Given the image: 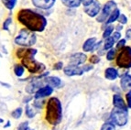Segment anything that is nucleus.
<instances>
[{
	"label": "nucleus",
	"mask_w": 131,
	"mask_h": 130,
	"mask_svg": "<svg viewBox=\"0 0 131 130\" xmlns=\"http://www.w3.org/2000/svg\"><path fill=\"white\" fill-rule=\"evenodd\" d=\"M18 20L33 32H42L47 26L46 17L32 9H21L18 14Z\"/></svg>",
	"instance_id": "1"
},
{
	"label": "nucleus",
	"mask_w": 131,
	"mask_h": 130,
	"mask_svg": "<svg viewBox=\"0 0 131 130\" xmlns=\"http://www.w3.org/2000/svg\"><path fill=\"white\" fill-rule=\"evenodd\" d=\"M47 122L51 126H57L62 119V106L61 103L57 97H51L47 102L46 106Z\"/></svg>",
	"instance_id": "2"
},
{
	"label": "nucleus",
	"mask_w": 131,
	"mask_h": 130,
	"mask_svg": "<svg viewBox=\"0 0 131 130\" xmlns=\"http://www.w3.org/2000/svg\"><path fill=\"white\" fill-rule=\"evenodd\" d=\"M37 41V36L35 32L29 30L28 28H22L15 38V43L22 47H30L34 45Z\"/></svg>",
	"instance_id": "3"
},
{
	"label": "nucleus",
	"mask_w": 131,
	"mask_h": 130,
	"mask_svg": "<svg viewBox=\"0 0 131 130\" xmlns=\"http://www.w3.org/2000/svg\"><path fill=\"white\" fill-rule=\"evenodd\" d=\"M22 66L26 68L30 73H41L45 70V65L36 61L34 57L22 59Z\"/></svg>",
	"instance_id": "4"
},
{
	"label": "nucleus",
	"mask_w": 131,
	"mask_h": 130,
	"mask_svg": "<svg viewBox=\"0 0 131 130\" xmlns=\"http://www.w3.org/2000/svg\"><path fill=\"white\" fill-rule=\"evenodd\" d=\"M110 118L114 125H116L118 126H124L128 122V114H127V111L115 108L111 112Z\"/></svg>",
	"instance_id": "5"
},
{
	"label": "nucleus",
	"mask_w": 131,
	"mask_h": 130,
	"mask_svg": "<svg viewBox=\"0 0 131 130\" xmlns=\"http://www.w3.org/2000/svg\"><path fill=\"white\" fill-rule=\"evenodd\" d=\"M120 53L116 58V64L120 68H130L131 66V48L129 46L120 50Z\"/></svg>",
	"instance_id": "6"
},
{
	"label": "nucleus",
	"mask_w": 131,
	"mask_h": 130,
	"mask_svg": "<svg viewBox=\"0 0 131 130\" xmlns=\"http://www.w3.org/2000/svg\"><path fill=\"white\" fill-rule=\"evenodd\" d=\"M116 8V4L115 1L110 0V1L106 2L105 6H104V7L102 8L101 14L98 15V17L96 18V20L98 22H105L106 20V18H108L110 14L114 11V9Z\"/></svg>",
	"instance_id": "7"
},
{
	"label": "nucleus",
	"mask_w": 131,
	"mask_h": 130,
	"mask_svg": "<svg viewBox=\"0 0 131 130\" xmlns=\"http://www.w3.org/2000/svg\"><path fill=\"white\" fill-rule=\"evenodd\" d=\"M45 82L43 79H38L34 78L31 80V82L27 85L26 87V92L28 93H35L39 89H40L41 87L44 86Z\"/></svg>",
	"instance_id": "8"
},
{
	"label": "nucleus",
	"mask_w": 131,
	"mask_h": 130,
	"mask_svg": "<svg viewBox=\"0 0 131 130\" xmlns=\"http://www.w3.org/2000/svg\"><path fill=\"white\" fill-rule=\"evenodd\" d=\"M37 50L32 48H28V47H23L19 48L16 51V55L19 59H27V58H33L37 54Z\"/></svg>",
	"instance_id": "9"
},
{
	"label": "nucleus",
	"mask_w": 131,
	"mask_h": 130,
	"mask_svg": "<svg viewBox=\"0 0 131 130\" xmlns=\"http://www.w3.org/2000/svg\"><path fill=\"white\" fill-rule=\"evenodd\" d=\"M101 11V7L98 1L94 0L92 3L86 7H84V12L87 14V16L91 17H94L98 15L99 12Z\"/></svg>",
	"instance_id": "10"
},
{
	"label": "nucleus",
	"mask_w": 131,
	"mask_h": 130,
	"mask_svg": "<svg viewBox=\"0 0 131 130\" xmlns=\"http://www.w3.org/2000/svg\"><path fill=\"white\" fill-rule=\"evenodd\" d=\"M31 1H32L34 7L43 9V10L51 8L56 2V0H31Z\"/></svg>",
	"instance_id": "11"
},
{
	"label": "nucleus",
	"mask_w": 131,
	"mask_h": 130,
	"mask_svg": "<svg viewBox=\"0 0 131 130\" xmlns=\"http://www.w3.org/2000/svg\"><path fill=\"white\" fill-rule=\"evenodd\" d=\"M87 60V56L82 52H78V53H74L70 57V65H78L83 64Z\"/></svg>",
	"instance_id": "12"
},
{
	"label": "nucleus",
	"mask_w": 131,
	"mask_h": 130,
	"mask_svg": "<svg viewBox=\"0 0 131 130\" xmlns=\"http://www.w3.org/2000/svg\"><path fill=\"white\" fill-rule=\"evenodd\" d=\"M63 72L67 76L82 75L83 73L82 67H79L76 65H68L67 67H65L63 69Z\"/></svg>",
	"instance_id": "13"
},
{
	"label": "nucleus",
	"mask_w": 131,
	"mask_h": 130,
	"mask_svg": "<svg viewBox=\"0 0 131 130\" xmlns=\"http://www.w3.org/2000/svg\"><path fill=\"white\" fill-rule=\"evenodd\" d=\"M53 92L52 87L46 85V86L41 87L40 89H39L35 93V98L36 99H42L44 97H47V96H50Z\"/></svg>",
	"instance_id": "14"
},
{
	"label": "nucleus",
	"mask_w": 131,
	"mask_h": 130,
	"mask_svg": "<svg viewBox=\"0 0 131 130\" xmlns=\"http://www.w3.org/2000/svg\"><path fill=\"white\" fill-rule=\"evenodd\" d=\"M113 104L115 106V108L122 109V110L127 111V106L126 104V102L122 98L120 94H114L113 96Z\"/></svg>",
	"instance_id": "15"
},
{
	"label": "nucleus",
	"mask_w": 131,
	"mask_h": 130,
	"mask_svg": "<svg viewBox=\"0 0 131 130\" xmlns=\"http://www.w3.org/2000/svg\"><path fill=\"white\" fill-rule=\"evenodd\" d=\"M44 82L47 85L50 87H60L61 84V81L59 77L57 76H49L44 78Z\"/></svg>",
	"instance_id": "16"
},
{
	"label": "nucleus",
	"mask_w": 131,
	"mask_h": 130,
	"mask_svg": "<svg viewBox=\"0 0 131 130\" xmlns=\"http://www.w3.org/2000/svg\"><path fill=\"white\" fill-rule=\"evenodd\" d=\"M120 85L121 88H122L124 91H127V90L130 89L131 86V76L129 73H125L124 75L121 77L120 80Z\"/></svg>",
	"instance_id": "17"
},
{
	"label": "nucleus",
	"mask_w": 131,
	"mask_h": 130,
	"mask_svg": "<svg viewBox=\"0 0 131 130\" xmlns=\"http://www.w3.org/2000/svg\"><path fill=\"white\" fill-rule=\"evenodd\" d=\"M96 38H89L88 39L84 41V43L83 45V51L88 52V51H93L94 48V45L96 44Z\"/></svg>",
	"instance_id": "18"
},
{
	"label": "nucleus",
	"mask_w": 131,
	"mask_h": 130,
	"mask_svg": "<svg viewBox=\"0 0 131 130\" xmlns=\"http://www.w3.org/2000/svg\"><path fill=\"white\" fill-rule=\"evenodd\" d=\"M105 77L109 81L116 80V79L118 77V72L113 67L107 68V69H105Z\"/></svg>",
	"instance_id": "19"
},
{
	"label": "nucleus",
	"mask_w": 131,
	"mask_h": 130,
	"mask_svg": "<svg viewBox=\"0 0 131 130\" xmlns=\"http://www.w3.org/2000/svg\"><path fill=\"white\" fill-rule=\"evenodd\" d=\"M119 15H120V10L116 7V8L114 9L113 12L110 14V16L108 17L107 20L105 21V23H106L107 25H110V24H112V23H114L115 21H116V20H117Z\"/></svg>",
	"instance_id": "20"
},
{
	"label": "nucleus",
	"mask_w": 131,
	"mask_h": 130,
	"mask_svg": "<svg viewBox=\"0 0 131 130\" xmlns=\"http://www.w3.org/2000/svg\"><path fill=\"white\" fill-rule=\"evenodd\" d=\"M62 2H63L64 6H66L67 7H70V8L78 7L81 5L80 0H65V1H62Z\"/></svg>",
	"instance_id": "21"
},
{
	"label": "nucleus",
	"mask_w": 131,
	"mask_h": 130,
	"mask_svg": "<svg viewBox=\"0 0 131 130\" xmlns=\"http://www.w3.org/2000/svg\"><path fill=\"white\" fill-rule=\"evenodd\" d=\"M17 1L18 0H1L2 4L4 5L6 8H7L8 10H12L14 9V7L17 5Z\"/></svg>",
	"instance_id": "22"
},
{
	"label": "nucleus",
	"mask_w": 131,
	"mask_h": 130,
	"mask_svg": "<svg viewBox=\"0 0 131 130\" xmlns=\"http://www.w3.org/2000/svg\"><path fill=\"white\" fill-rule=\"evenodd\" d=\"M114 44H115V39H113V37L110 36V37L106 38V39H105V44H104V49L105 50H110L111 48H113Z\"/></svg>",
	"instance_id": "23"
},
{
	"label": "nucleus",
	"mask_w": 131,
	"mask_h": 130,
	"mask_svg": "<svg viewBox=\"0 0 131 130\" xmlns=\"http://www.w3.org/2000/svg\"><path fill=\"white\" fill-rule=\"evenodd\" d=\"M24 67L22 66V65L20 64H16L15 67H14V72H15V74L18 77H21L23 74H24Z\"/></svg>",
	"instance_id": "24"
},
{
	"label": "nucleus",
	"mask_w": 131,
	"mask_h": 130,
	"mask_svg": "<svg viewBox=\"0 0 131 130\" xmlns=\"http://www.w3.org/2000/svg\"><path fill=\"white\" fill-rule=\"evenodd\" d=\"M26 115L28 118H33L36 115V111L32 108V106H30L29 104L26 106Z\"/></svg>",
	"instance_id": "25"
},
{
	"label": "nucleus",
	"mask_w": 131,
	"mask_h": 130,
	"mask_svg": "<svg viewBox=\"0 0 131 130\" xmlns=\"http://www.w3.org/2000/svg\"><path fill=\"white\" fill-rule=\"evenodd\" d=\"M113 30H114V27L113 26H111V25L107 26L106 28H105V31H104L103 37L105 38V39H106V38L110 37V36L112 35V33H113Z\"/></svg>",
	"instance_id": "26"
},
{
	"label": "nucleus",
	"mask_w": 131,
	"mask_h": 130,
	"mask_svg": "<svg viewBox=\"0 0 131 130\" xmlns=\"http://www.w3.org/2000/svg\"><path fill=\"white\" fill-rule=\"evenodd\" d=\"M100 130H116V126L112 122H108V123L104 124Z\"/></svg>",
	"instance_id": "27"
},
{
	"label": "nucleus",
	"mask_w": 131,
	"mask_h": 130,
	"mask_svg": "<svg viewBox=\"0 0 131 130\" xmlns=\"http://www.w3.org/2000/svg\"><path fill=\"white\" fill-rule=\"evenodd\" d=\"M11 115H12L13 118H15V119H18V118H20L21 115H22V108L21 107H18V108L15 109V110L12 112Z\"/></svg>",
	"instance_id": "28"
},
{
	"label": "nucleus",
	"mask_w": 131,
	"mask_h": 130,
	"mask_svg": "<svg viewBox=\"0 0 131 130\" xmlns=\"http://www.w3.org/2000/svg\"><path fill=\"white\" fill-rule=\"evenodd\" d=\"M116 50L113 48H111L109 50H108V52H107L106 54V59L107 61H113L114 59H115V57H116Z\"/></svg>",
	"instance_id": "29"
},
{
	"label": "nucleus",
	"mask_w": 131,
	"mask_h": 130,
	"mask_svg": "<svg viewBox=\"0 0 131 130\" xmlns=\"http://www.w3.org/2000/svg\"><path fill=\"white\" fill-rule=\"evenodd\" d=\"M11 22H12V18H11V17H7V19L5 20L4 23H3V29H4V30H6V31L8 30Z\"/></svg>",
	"instance_id": "30"
},
{
	"label": "nucleus",
	"mask_w": 131,
	"mask_h": 130,
	"mask_svg": "<svg viewBox=\"0 0 131 130\" xmlns=\"http://www.w3.org/2000/svg\"><path fill=\"white\" fill-rule=\"evenodd\" d=\"M117 20H118V22H119L120 24L124 25V24H127V20H128V19H127V17H126V15H124V14H120V15H119V17H118Z\"/></svg>",
	"instance_id": "31"
},
{
	"label": "nucleus",
	"mask_w": 131,
	"mask_h": 130,
	"mask_svg": "<svg viewBox=\"0 0 131 130\" xmlns=\"http://www.w3.org/2000/svg\"><path fill=\"white\" fill-rule=\"evenodd\" d=\"M124 47H126V39H119L116 44V50H122Z\"/></svg>",
	"instance_id": "32"
},
{
	"label": "nucleus",
	"mask_w": 131,
	"mask_h": 130,
	"mask_svg": "<svg viewBox=\"0 0 131 130\" xmlns=\"http://www.w3.org/2000/svg\"><path fill=\"white\" fill-rule=\"evenodd\" d=\"M89 61L92 64H96V63L100 62V58L97 55H92V56L90 57Z\"/></svg>",
	"instance_id": "33"
},
{
	"label": "nucleus",
	"mask_w": 131,
	"mask_h": 130,
	"mask_svg": "<svg viewBox=\"0 0 131 130\" xmlns=\"http://www.w3.org/2000/svg\"><path fill=\"white\" fill-rule=\"evenodd\" d=\"M17 130H28V122H22L21 124H19Z\"/></svg>",
	"instance_id": "34"
},
{
	"label": "nucleus",
	"mask_w": 131,
	"mask_h": 130,
	"mask_svg": "<svg viewBox=\"0 0 131 130\" xmlns=\"http://www.w3.org/2000/svg\"><path fill=\"white\" fill-rule=\"evenodd\" d=\"M126 97H127V108H130L131 107V92L128 91L127 93V95H126Z\"/></svg>",
	"instance_id": "35"
},
{
	"label": "nucleus",
	"mask_w": 131,
	"mask_h": 130,
	"mask_svg": "<svg viewBox=\"0 0 131 130\" xmlns=\"http://www.w3.org/2000/svg\"><path fill=\"white\" fill-rule=\"evenodd\" d=\"M63 68V63L61 62V61H59V62H56L53 66V69L57 70V71H59V70H61Z\"/></svg>",
	"instance_id": "36"
},
{
	"label": "nucleus",
	"mask_w": 131,
	"mask_h": 130,
	"mask_svg": "<svg viewBox=\"0 0 131 130\" xmlns=\"http://www.w3.org/2000/svg\"><path fill=\"white\" fill-rule=\"evenodd\" d=\"M93 69H94V67L92 65H83V67H82V70H83V72H87Z\"/></svg>",
	"instance_id": "37"
},
{
	"label": "nucleus",
	"mask_w": 131,
	"mask_h": 130,
	"mask_svg": "<svg viewBox=\"0 0 131 130\" xmlns=\"http://www.w3.org/2000/svg\"><path fill=\"white\" fill-rule=\"evenodd\" d=\"M112 37H113V39H115V41L119 40V39H120V38H121V33L119 32V31H116V32L113 34V36H112Z\"/></svg>",
	"instance_id": "38"
},
{
	"label": "nucleus",
	"mask_w": 131,
	"mask_h": 130,
	"mask_svg": "<svg viewBox=\"0 0 131 130\" xmlns=\"http://www.w3.org/2000/svg\"><path fill=\"white\" fill-rule=\"evenodd\" d=\"M94 0H80V2H81V4H83L84 7H86V6H88V5H90L91 3L93 2Z\"/></svg>",
	"instance_id": "39"
},
{
	"label": "nucleus",
	"mask_w": 131,
	"mask_h": 130,
	"mask_svg": "<svg viewBox=\"0 0 131 130\" xmlns=\"http://www.w3.org/2000/svg\"><path fill=\"white\" fill-rule=\"evenodd\" d=\"M130 34H131V29L130 28H128V29L127 30V33H126V35H127L126 37H127V39H130Z\"/></svg>",
	"instance_id": "40"
},
{
	"label": "nucleus",
	"mask_w": 131,
	"mask_h": 130,
	"mask_svg": "<svg viewBox=\"0 0 131 130\" xmlns=\"http://www.w3.org/2000/svg\"><path fill=\"white\" fill-rule=\"evenodd\" d=\"M11 126L10 121H7V125H5L4 127H5V128H7V127H9V126Z\"/></svg>",
	"instance_id": "41"
},
{
	"label": "nucleus",
	"mask_w": 131,
	"mask_h": 130,
	"mask_svg": "<svg viewBox=\"0 0 131 130\" xmlns=\"http://www.w3.org/2000/svg\"><path fill=\"white\" fill-rule=\"evenodd\" d=\"M123 28V27L122 26H117V28H116V29H117V31H119L120 32V30Z\"/></svg>",
	"instance_id": "42"
},
{
	"label": "nucleus",
	"mask_w": 131,
	"mask_h": 130,
	"mask_svg": "<svg viewBox=\"0 0 131 130\" xmlns=\"http://www.w3.org/2000/svg\"><path fill=\"white\" fill-rule=\"evenodd\" d=\"M1 123H4V120H3L2 118H0V124Z\"/></svg>",
	"instance_id": "43"
},
{
	"label": "nucleus",
	"mask_w": 131,
	"mask_h": 130,
	"mask_svg": "<svg viewBox=\"0 0 131 130\" xmlns=\"http://www.w3.org/2000/svg\"><path fill=\"white\" fill-rule=\"evenodd\" d=\"M62 1H65V0H62Z\"/></svg>",
	"instance_id": "44"
},
{
	"label": "nucleus",
	"mask_w": 131,
	"mask_h": 130,
	"mask_svg": "<svg viewBox=\"0 0 131 130\" xmlns=\"http://www.w3.org/2000/svg\"><path fill=\"white\" fill-rule=\"evenodd\" d=\"M28 130H30V129H29V128H28Z\"/></svg>",
	"instance_id": "45"
}]
</instances>
